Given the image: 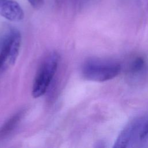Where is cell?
Here are the masks:
<instances>
[{
    "label": "cell",
    "instance_id": "1",
    "mask_svg": "<svg viewBox=\"0 0 148 148\" xmlns=\"http://www.w3.org/2000/svg\"><path fill=\"white\" fill-rule=\"evenodd\" d=\"M60 61V56L56 52L50 53L43 60L35 77L32 95L34 98L43 96L47 91L56 72Z\"/></svg>",
    "mask_w": 148,
    "mask_h": 148
},
{
    "label": "cell",
    "instance_id": "2",
    "mask_svg": "<svg viewBox=\"0 0 148 148\" xmlns=\"http://www.w3.org/2000/svg\"><path fill=\"white\" fill-rule=\"evenodd\" d=\"M119 64L108 60L90 59L82 66V74L88 80L103 82L116 77L120 73Z\"/></svg>",
    "mask_w": 148,
    "mask_h": 148
},
{
    "label": "cell",
    "instance_id": "3",
    "mask_svg": "<svg viewBox=\"0 0 148 148\" xmlns=\"http://www.w3.org/2000/svg\"><path fill=\"white\" fill-rule=\"evenodd\" d=\"M21 43V35L16 29H10L0 43V72L13 65L18 57Z\"/></svg>",
    "mask_w": 148,
    "mask_h": 148
},
{
    "label": "cell",
    "instance_id": "4",
    "mask_svg": "<svg viewBox=\"0 0 148 148\" xmlns=\"http://www.w3.org/2000/svg\"><path fill=\"white\" fill-rule=\"evenodd\" d=\"M143 123V119L142 118L135 119L127 124L120 132L113 147L123 148L126 147L134 138L136 132L140 130Z\"/></svg>",
    "mask_w": 148,
    "mask_h": 148
},
{
    "label": "cell",
    "instance_id": "5",
    "mask_svg": "<svg viewBox=\"0 0 148 148\" xmlns=\"http://www.w3.org/2000/svg\"><path fill=\"white\" fill-rule=\"evenodd\" d=\"M0 16L13 22L21 21L24 11L18 2L14 0H0Z\"/></svg>",
    "mask_w": 148,
    "mask_h": 148
},
{
    "label": "cell",
    "instance_id": "6",
    "mask_svg": "<svg viewBox=\"0 0 148 148\" xmlns=\"http://www.w3.org/2000/svg\"><path fill=\"white\" fill-rule=\"evenodd\" d=\"M24 115L23 110L13 115L0 128V139L8 136L17 125Z\"/></svg>",
    "mask_w": 148,
    "mask_h": 148
},
{
    "label": "cell",
    "instance_id": "7",
    "mask_svg": "<svg viewBox=\"0 0 148 148\" xmlns=\"http://www.w3.org/2000/svg\"><path fill=\"white\" fill-rule=\"evenodd\" d=\"M144 65H145L144 60L141 57H138L132 63L130 67V71L132 73L138 72L139 71L142 70V69L144 66Z\"/></svg>",
    "mask_w": 148,
    "mask_h": 148
},
{
    "label": "cell",
    "instance_id": "8",
    "mask_svg": "<svg viewBox=\"0 0 148 148\" xmlns=\"http://www.w3.org/2000/svg\"><path fill=\"white\" fill-rule=\"evenodd\" d=\"M148 135V119L144 121L142 125L140 132V138L141 139L144 138Z\"/></svg>",
    "mask_w": 148,
    "mask_h": 148
},
{
    "label": "cell",
    "instance_id": "9",
    "mask_svg": "<svg viewBox=\"0 0 148 148\" xmlns=\"http://www.w3.org/2000/svg\"><path fill=\"white\" fill-rule=\"evenodd\" d=\"M29 4L36 9L41 8L45 3V0H28Z\"/></svg>",
    "mask_w": 148,
    "mask_h": 148
}]
</instances>
